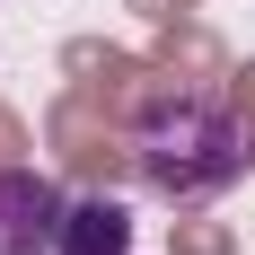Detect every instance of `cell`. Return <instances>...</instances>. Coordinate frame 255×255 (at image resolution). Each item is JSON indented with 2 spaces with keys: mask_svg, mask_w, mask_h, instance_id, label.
Here are the masks:
<instances>
[{
  "mask_svg": "<svg viewBox=\"0 0 255 255\" xmlns=\"http://www.w3.org/2000/svg\"><path fill=\"white\" fill-rule=\"evenodd\" d=\"M124 150H132V176L176 211L220 203L247 176V124L211 88H150L132 106V124H124Z\"/></svg>",
  "mask_w": 255,
  "mask_h": 255,
  "instance_id": "cell-1",
  "label": "cell"
},
{
  "mask_svg": "<svg viewBox=\"0 0 255 255\" xmlns=\"http://www.w3.org/2000/svg\"><path fill=\"white\" fill-rule=\"evenodd\" d=\"M71 194L35 167H0V255H62Z\"/></svg>",
  "mask_w": 255,
  "mask_h": 255,
  "instance_id": "cell-2",
  "label": "cell"
},
{
  "mask_svg": "<svg viewBox=\"0 0 255 255\" xmlns=\"http://www.w3.org/2000/svg\"><path fill=\"white\" fill-rule=\"evenodd\" d=\"M62 255H132V211L115 194H79L62 211Z\"/></svg>",
  "mask_w": 255,
  "mask_h": 255,
  "instance_id": "cell-3",
  "label": "cell"
}]
</instances>
